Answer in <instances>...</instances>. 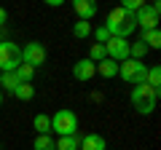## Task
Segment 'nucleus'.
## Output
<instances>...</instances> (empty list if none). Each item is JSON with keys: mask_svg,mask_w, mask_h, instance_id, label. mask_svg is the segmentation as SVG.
<instances>
[{"mask_svg": "<svg viewBox=\"0 0 161 150\" xmlns=\"http://www.w3.org/2000/svg\"><path fill=\"white\" fill-rule=\"evenodd\" d=\"M105 27H108L110 38H126L137 29V22H134V13H126L124 8H115V11L108 13V22H105Z\"/></svg>", "mask_w": 161, "mask_h": 150, "instance_id": "obj_1", "label": "nucleus"}, {"mask_svg": "<svg viewBox=\"0 0 161 150\" xmlns=\"http://www.w3.org/2000/svg\"><path fill=\"white\" fill-rule=\"evenodd\" d=\"M161 88H150L148 83H140V86L132 88V104L140 115H150L156 110V102H158Z\"/></svg>", "mask_w": 161, "mask_h": 150, "instance_id": "obj_2", "label": "nucleus"}, {"mask_svg": "<svg viewBox=\"0 0 161 150\" xmlns=\"http://www.w3.org/2000/svg\"><path fill=\"white\" fill-rule=\"evenodd\" d=\"M51 131L59 137H73L78 134V115L73 110H57L51 115Z\"/></svg>", "mask_w": 161, "mask_h": 150, "instance_id": "obj_3", "label": "nucleus"}, {"mask_svg": "<svg viewBox=\"0 0 161 150\" xmlns=\"http://www.w3.org/2000/svg\"><path fill=\"white\" fill-rule=\"evenodd\" d=\"M22 64V48L16 43L3 40L0 43V72H14Z\"/></svg>", "mask_w": 161, "mask_h": 150, "instance_id": "obj_4", "label": "nucleus"}, {"mask_svg": "<svg viewBox=\"0 0 161 150\" xmlns=\"http://www.w3.org/2000/svg\"><path fill=\"white\" fill-rule=\"evenodd\" d=\"M118 75H121L126 83H134V86H140V83H145L148 67H145L142 62H137V59H126V62H121V64H118Z\"/></svg>", "mask_w": 161, "mask_h": 150, "instance_id": "obj_5", "label": "nucleus"}, {"mask_svg": "<svg viewBox=\"0 0 161 150\" xmlns=\"http://www.w3.org/2000/svg\"><path fill=\"white\" fill-rule=\"evenodd\" d=\"M158 13H161V6L158 3H150V6H142L137 13H134V22L137 27L142 29H158Z\"/></svg>", "mask_w": 161, "mask_h": 150, "instance_id": "obj_6", "label": "nucleus"}, {"mask_svg": "<svg viewBox=\"0 0 161 150\" xmlns=\"http://www.w3.org/2000/svg\"><path fill=\"white\" fill-rule=\"evenodd\" d=\"M22 62H24V64H30V67H35V70H38L40 64L46 62V46H43V43H38V40L27 43V46L22 48Z\"/></svg>", "mask_w": 161, "mask_h": 150, "instance_id": "obj_7", "label": "nucleus"}, {"mask_svg": "<svg viewBox=\"0 0 161 150\" xmlns=\"http://www.w3.org/2000/svg\"><path fill=\"white\" fill-rule=\"evenodd\" d=\"M105 54H108V59H113V62H126L129 59V40L126 38H110L108 43H105Z\"/></svg>", "mask_w": 161, "mask_h": 150, "instance_id": "obj_8", "label": "nucleus"}, {"mask_svg": "<svg viewBox=\"0 0 161 150\" xmlns=\"http://www.w3.org/2000/svg\"><path fill=\"white\" fill-rule=\"evenodd\" d=\"M94 75H97V64L94 62H89V59H78V62L73 64V78L75 81H92Z\"/></svg>", "mask_w": 161, "mask_h": 150, "instance_id": "obj_9", "label": "nucleus"}, {"mask_svg": "<svg viewBox=\"0 0 161 150\" xmlns=\"http://www.w3.org/2000/svg\"><path fill=\"white\" fill-rule=\"evenodd\" d=\"M73 11L78 13V22H89L97 16V3L92 0H73Z\"/></svg>", "mask_w": 161, "mask_h": 150, "instance_id": "obj_10", "label": "nucleus"}, {"mask_svg": "<svg viewBox=\"0 0 161 150\" xmlns=\"http://www.w3.org/2000/svg\"><path fill=\"white\" fill-rule=\"evenodd\" d=\"M108 142H105L102 134H86V137L80 139V147L78 150H105Z\"/></svg>", "mask_w": 161, "mask_h": 150, "instance_id": "obj_11", "label": "nucleus"}, {"mask_svg": "<svg viewBox=\"0 0 161 150\" xmlns=\"http://www.w3.org/2000/svg\"><path fill=\"white\" fill-rule=\"evenodd\" d=\"M97 72L102 75V78H115V75H118V62H113V59L105 56L102 62L97 64Z\"/></svg>", "mask_w": 161, "mask_h": 150, "instance_id": "obj_12", "label": "nucleus"}, {"mask_svg": "<svg viewBox=\"0 0 161 150\" xmlns=\"http://www.w3.org/2000/svg\"><path fill=\"white\" fill-rule=\"evenodd\" d=\"M32 126L38 134H51V115H46V113H38V115L32 118Z\"/></svg>", "mask_w": 161, "mask_h": 150, "instance_id": "obj_13", "label": "nucleus"}, {"mask_svg": "<svg viewBox=\"0 0 161 150\" xmlns=\"http://www.w3.org/2000/svg\"><path fill=\"white\" fill-rule=\"evenodd\" d=\"M35 150H57V139L51 134H35V142H32Z\"/></svg>", "mask_w": 161, "mask_h": 150, "instance_id": "obj_14", "label": "nucleus"}, {"mask_svg": "<svg viewBox=\"0 0 161 150\" xmlns=\"http://www.w3.org/2000/svg\"><path fill=\"white\" fill-rule=\"evenodd\" d=\"M140 40L148 48H158L161 46V32L158 29H145V32H140Z\"/></svg>", "mask_w": 161, "mask_h": 150, "instance_id": "obj_15", "label": "nucleus"}, {"mask_svg": "<svg viewBox=\"0 0 161 150\" xmlns=\"http://www.w3.org/2000/svg\"><path fill=\"white\" fill-rule=\"evenodd\" d=\"M16 86H19V78H16V72H0V88H6V91H16Z\"/></svg>", "mask_w": 161, "mask_h": 150, "instance_id": "obj_16", "label": "nucleus"}, {"mask_svg": "<svg viewBox=\"0 0 161 150\" xmlns=\"http://www.w3.org/2000/svg\"><path fill=\"white\" fill-rule=\"evenodd\" d=\"M78 147H80V137H78V134L57 139V150H78Z\"/></svg>", "mask_w": 161, "mask_h": 150, "instance_id": "obj_17", "label": "nucleus"}, {"mask_svg": "<svg viewBox=\"0 0 161 150\" xmlns=\"http://www.w3.org/2000/svg\"><path fill=\"white\" fill-rule=\"evenodd\" d=\"M150 48L145 46L142 40H137V43H129V59H137V62H142V56L148 54Z\"/></svg>", "mask_w": 161, "mask_h": 150, "instance_id": "obj_18", "label": "nucleus"}, {"mask_svg": "<svg viewBox=\"0 0 161 150\" xmlns=\"http://www.w3.org/2000/svg\"><path fill=\"white\" fill-rule=\"evenodd\" d=\"M14 97H16V99H22V102H30V99L35 97L32 83H19V86H16V91H14Z\"/></svg>", "mask_w": 161, "mask_h": 150, "instance_id": "obj_19", "label": "nucleus"}, {"mask_svg": "<svg viewBox=\"0 0 161 150\" xmlns=\"http://www.w3.org/2000/svg\"><path fill=\"white\" fill-rule=\"evenodd\" d=\"M14 72H16V78H19V83H30L32 81V75H35V67H30V64H19L16 70H14Z\"/></svg>", "mask_w": 161, "mask_h": 150, "instance_id": "obj_20", "label": "nucleus"}, {"mask_svg": "<svg viewBox=\"0 0 161 150\" xmlns=\"http://www.w3.org/2000/svg\"><path fill=\"white\" fill-rule=\"evenodd\" d=\"M105 56H108V54H105V46H99V43H94V46L92 48H89V62H94V64H99V62H102V59Z\"/></svg>", "mask_w": 161, "mask_h": 150, "instance_id": "obj_21", "label": "nucleus"}, {"mask_svg": "<svg viewBox=\"0 0 161 150\" xmlns=\"http://www.w3.org/2000/svg\"><path fill=\"white\" fill-rule=\"evenodd\" d=\"M73 35L78 38V40L89 38V35H92V24H89V22H75V27H73Z\"/></svg>", "mask_w": 161, "mask_h": 150, "instance_id": "obj_22", "label": "nucleus"}, {"mask_svg": "<svg viewBox=\"0 0 161 150\" xmlns=\"http://www.w3.org/2000/svg\"><path fill=\"white\" fill-rule=\"evenodd\" d=\"M145 83H148L150 88H158V86H161V70H158V67H150L148 75H145Z\"/></svg>", "mask_w": 161, "mask_h": 150, "instance_id": "obj_23", "label": "nucleus"}, {"mask_svg": "<svg viewBox=\"0 0 161 150\" xmlns=\"http://www.w3.org/2000/svg\"><path fill=\"white\" fill-rule=\"evenodd\" d=\"M92 32H94V40H97L99 46H105V43L110 40V32H108V27H105V24H99V27L92 29Z\"/></svg>", "mask_w": 161, "mask_h": 150, "instance_id": "obj_24", "label": "nucleus"}, {"mask_svg": "<svg viewBox=\"0 0 161 150\" xmlns=\"http://www.w3.org/2000/svg\"><path fill=\"white\" fill-rule=\"evenodd\" d=\"M142 6H145L142 0H124V6H121V8H124L126 13H137V11H140Z\"/></svg>", "mask_w": 161, "mask_h": 150, "instance_id": "obj_25", "label": "nucleus"}, {"mask_svg": "<svg viewBox=\"0 0 161 150\" xmlns=\"http://www.w3.org/2000/svg\"><path fill=\"white\" fill-rule=\"evenodd\" d=\"M6 19H8V13H6V8H0V27L6 24Z\"/></svg>", "mask_w": 161, "mask_h": 150, "instance_id": "obj_26", "label": "nucleus"}, {"mask_svg": "<svg viewBox=\"0 0 161 150\" xmlns=\"http://www.w3.org/2000/svg\"><path fill=\"white\" fill-rule=\"evenodd\" d=\"M0 102H3V91H0Z\"/></svg>", "mask_w": 161, "mask_h": 150, "instance_id": "obj_27", "label": "nucleus"}, {"mask_svg": "<svg viewBox=\"0 0 161 150\" xmlns=\"http://www.w3.org/2000/svg\"><path fill=\"white\" fill-rule=\"evenodd\" d=\"M0 43H3V35H0Z\"/></svg>", "mask_w": 161, "mask_h": 150, "instance_id": "obj_28", "label": "nucleus"}]
</instances>
